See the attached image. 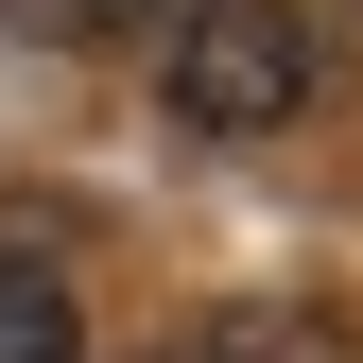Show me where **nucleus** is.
<instances>
[{
  "instance_id": "obj_2",
  "label": "nucleus",
  "mask_w": 363,
  "mask_h": 363,
  "mask_svg": "<svg viewBox=\"0 0 363 363\" xmlns=\"http://www.w3.org/2000/svg\"><path fill=\"white\" fill-rule=\"evenodd\" d=\"M156 363H363V346H346V311H311V294H242V311H208V329H173Z\"/></svg>"
},
{
  "instance_id": "obj_4",
  "label": "nucleus",
  "mask_w": 363,
  "mask_h": 363,
  "mask_svg": "<svg viewBox=\"0 0 363 363\" xmlns=\"http://www.w3.org/2000/svg\"><path fill=\"white\" fill-rule=\"evenodd\" d=\"M52 18H69V35H156V52H173L208 0H52Z\"/></svg>"
},
{
  "instance_id": "obj_1",
  "label": "nucleus",
  "mask_w": 363,
  "mask_h": 363,
  "mask_svg": "<svg viewBox=\"0 0 363 363\" xmlns=\"http://www.w3.org/2000/svg\"><path fill=\"white\" fill-rule=\"evenodd\" d=\"M311 69H329V52H311L294 0H208V18L156 52V86H173L191 139H277V121L311 104Z\"/></svg>"
},
{
  "instance_id": "obj_3",
  "label": "nucleus",
  "mask_w": 363,
  "mask_h": 363,
  "mask_svg": "<svg viewBox=\"0 0 363 363\" xmlns=\"http://www.w3.org/2000/svg\"><path fill=\"white\" fill-rule=\"evenodd\" d=\"M0 363H86V311L52 259H0Z\"/></svg>"
}]
</instances>
